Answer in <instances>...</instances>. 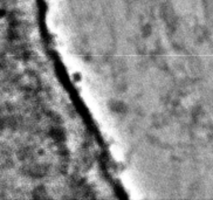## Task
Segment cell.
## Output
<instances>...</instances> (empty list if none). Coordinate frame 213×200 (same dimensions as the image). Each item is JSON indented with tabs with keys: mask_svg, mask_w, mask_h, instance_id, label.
I'll list each match as a JSON object with an SVG mask.
<instances>
[{
	"mask_svg": "<svg viewBox=\"0 0 213 200\" xmlns=\"http://www.w3.org/2000/svg\"><path fill=\"white\" fill-rule=\"evenodd\" d=\"M111 109L116 112H123V111H125V105L121 102H114L111 104Z\"/></svg>",
	"mask_w": 213,
	"mask_h": 200,
	"instance_id": "6da1fadb",
	"label": "cell"
}]
</instances>
